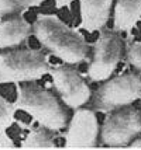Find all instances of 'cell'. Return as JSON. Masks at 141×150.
Here are the masks:
<instances>
[{"label":"cell","mask_w":141,"mask_h":150,"mask_svg":"<svg viewBox=\"0 0 141 150\" xmlns=\"http://www.w3.org/2000/svg\"><path fill=\"white\" fill-rule=\"evenodd\" d=\"M33 35L67 65H79L89 58V45L83 35L54 14H40L33 24Z\"/></svg>","instance_id":"6da1fadb"},{"label":"cell","mask_w":141,"mask_h":150,"mask_svg":"<svg viewBox=\"0 0 141 150\" xmlns=\"http://www.w3.org/2000/svg\"><path fill=\"white\" fill-rule=\"evenodd\" d=\"M14 105L28 114L38 125L52 132L67 128L69 115L52 93L34 84H17Z\"/></svg>","instance_id":"7a4b0ae2"},{"label":"cell","mask_w":141,"mask_h":150,"mask_svg":"<svg viewBox=\"0 0 141 150\" xmlns=\"http://www.w3.org/2000/svg\"><path fill=\"white\" fill-rule=\"evenodd\" d=\"M52 65L38 49H10L0 52V84L30 83L49 74Z\"/></svg>","instance_id":"3957f363"},{"label":"cell","mask_w":141,"mask_h":150,"mask_svg":"<svg viewBox=\"0 0 141 150\" xmlns=\"http://www.w3.org/2000/svg\"><path fill=\"white\" fill-rule=\"evenodd\" d=\"M141 98V77L137 73H126L107 80L93 94V108L109 114L128 107Z\"/></svg>","instance_id":"277c9868"},{"label":"cell","mask_w":141,"mask_h":150,"mask_svg":"<svg viewBox=\"0 0 141 150\" xmlns=\"http://www.w3.org/2000/svg\"><path fill=\"white\" fill-rule=\"evenodd\" d=\"M141 133V112L128 105L113 111L100 128V140L107 147H126Z\"/></svg>","instance_id":"5b68a950"},{"label":"cell","mask_w":141,"mask_h":150,"mask_svg":"<svg viewBox=\"0 0 141 150\" xmlns=\"http://www.w3.org/2000/svg\"><path fill=\"white\" fill-rule=\"evenodd\" d=\"M123 55V39L117 31H102L93 46V58L87 67L92 81L107 80L119 65Z\"/></svg>","instance_id":"8992f818"},{"label":"cell","mask_w":141,"mask_h":150,"mask_svg":"<svg viewBox=\"0 0 141 150\" xmlns=\"http://www.w3.org/2000/svg\"><path fill=\"white\" fill-rule=\"evenodd\" d=\"M57 93L59 94L64 104L71 110L82 108L92 98V90L83 80L81 73L74 67V65L52 66L49 70Z\"/></svg>","instance_id":"52a82bcc"},{"label":"cell","mask_w":141,"mask_h":150,"mask_svg":"<svg viewBox=\"0 0 141 150\" xmlns=\"http://www.w3.org/2000/svg\"><path fill=\"white\" fill-rule=\"evenodd\" d=\"M99 135L100 128L93 110L78 108L67 125L65 147H94Z\"/></svg>","instance_id":"ba28073f"},{"label":"cell","mask_w":141,"mask_h":150,"mask_svg":"<svg viewBox=\"0 0 141 150\" xmlns=\"http://www.w3.org/2000/svg\"><path fill=\"white\" fill-rule=\"evenodd\" d=\"M114 0H81V27L89 33L102 31L107 24Z\"/></svg>","instance_id":"9c48e42d"},{"label":"cell","mask_w":141,"mask_h":150,"mask_svg":"<svg viewBox=\"0 0 141 150\" xmlns=\"http://www.w3.org/2000/svg\"><path fill=\"white\" fill-rule=\"evenodd\" d=\"M33 34L30 25L23 16H10L0 20V49H11L26 42Z\"/></svg>","instance_id":"30bf717a"},{"label":"cell","mask_w":141,"mask_h":150,"mask_svg":"<svg viewBox=\"0 0 141 150\" xmlns=\"http://www.w3.org/2000/svg\"><path fill=\"white\" fill-rule=\"evenodd\" d=\"M141 18V0H116L113 27L117 33H130Z\"/></svg>","instance_id":"8fae6325"},{"label":"cell","mask_w":141,"mask_h":150,"mask_svg":"<svg viewBox=\"0 0 141 150\" xmlns=\"http://www.w3.org/2000/svg\"><path fill=\"white\" fill-rule=\"evenodd\" d=\"M20 146L21 147H55L57 143H55L52 131L41 125H37L30 129L27 136L21 140Z\"/></svg>","instance_id":"7c38bea8"},{"label":"cell","mask_w":141,"mask_h":150,"mask_svg":"<svg viewBox=\"0 0 141 150\" xmlns=\"http://www.w3.org/2000/svg\"><path fill=\"white\" fill-rule=\"evenodd\" d=\"M44 1L45 0H0V16H17Z\"/></svg>","instance_id":"4fadbf2b"},{"label":"cell","mask_w":141,"mask_h":150,"mask_svg":"<svg viewBox=\"0 0 141 150\" xmlns=\"http://www.w3.org/2000/svg\"><path fill=\"white\" fill-rule=\"evenodd\" d=\"M16 105L7 101L6 98L0 94V132L7 131L11 125L16 122Z\"/></svg>","instance_id":"5bb4252c"},{"label":"cell","mask_w":141,"mask_h":150,"mask_svg":"<svg viewBox=\"0 0 141 150\" xmlns=\"http://www.w3.org/2000/svg\"><path fill=\"white\" fill-rule=\"evenodd\" d=\"M127 60L138 73H141V41L133 42L127 49Z\"/></svg>","instance_id":"9a60e30c"},{"label":"cell","mask_w":141,"mask_h":150,"mask_svg":"<svg viewBox=\"0 0 141 150\" xmlns=\"http://www.w3.org/2000/svg\"><path fill=\"white\" fill-rule=\"evenodd\" d=\"M0 147H14V142L10 136H7L6 131L0 132Z\"/></svg>","instance_id":"2e32d148"},{"label":"cell","mask_w":141,"mask_h":150,"mask_svg":"<svg viewBox=\"0 0 141 150\" xmlns=\"http://www.w3.org/2000/svg\"><path fill=\"white\" fill-rule=\"evenodd\" d=\"M72 1H75V0H54L55 6L58 7V8H64V7L69 6Z\"/></svg>","instance_id":"e0dca14e"},{"label":"cell","mask_w":141,"mask_h":150,"mask_svg":"<svg viewBox=\"0 0 141 150\" xmlns=\"http://www.w3.org/2000/svg\"><path fill=\"white\" fill-rule=\"evenodd\" d=\"M128 147H141V136L140 135H138L137 137H134V139L130 142Z\"/></svg>","instance_id":"ac0fdd59"},{"label":"cell","mask_w":141,"mask_h":150,"mask_svg":"<svg viewBox=\"0 0 141 150\" xmlns=\"http://www.w3.org/2000/svg\"><path fill=\"white\" fill-rule=\"evenodd\" d=\"M140 100H141V98H140Z\"/></svg>","instance_id":"d6986e66"}]
</instances>
